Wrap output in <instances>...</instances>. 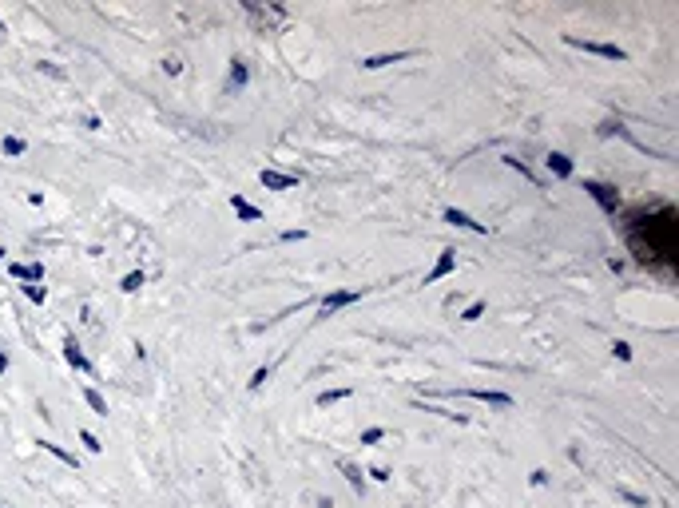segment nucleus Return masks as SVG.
<instances>
[{
    "label": "nucleus",
    "mask_w": 679,
    "mask_h": 508,
    "mask_svg": "<svg viewBox=\"0 0 679 508\" xmlns=\"http://www.w3.org/2000/svg\"><path fill=\"white\" fill-rule=\"evenodd\" d=\"M139 286H143V270H131V274L124 278V290L131 294V290H139Z\"/></svg>",
    "instance_id": "obj_22"
},
{
    "label": "nucleus",
    "mask_w": 679,
    "mask_h": 508,
    "mask_svg": "<svg viewBox=\"0 0 679 508\" xmlns=\"http://www.w3.org/2000/svg\"><path fill=\"white\" fill-rule=\"evenodd\" d=\"M564 44H569V48L592 52V56H604V60H628V52L616 48V44H596V40H580V36H564Z\"/></svg>",
    "instance_id": "obj_2"
},
{
    "label": "nucleus",
    "mask_w": 679,
    "mask_h": 508,
    "mask_svg": "<svg viewBox=\"0 0 679 508\" xmlns=\"http://www.w3.org/2000/svg\"><path fill=\"white\" fill-rule=\"evenodd\" d=\"M481 314H485V302H473V306H469L465 314H461V318H465V322H477Z\"/></svg>",
    "instance_id": "obj_24"
},
{
    "label": "nucleus",
    "mask_w": 679,
    "mask_h": 508,
    "mask_svg": "<svg viewBox=\"0 0 679 508\" xmlns=\"http://www.w3.org/2000/svg\"><path fill=\"white\" fill-rule=\"evenodd\" d=\"M4 370H8V358H4V354H0V373H4Z\"/></svg>",
    "instance_id": "obj_29"
},
{
    "label": "nucleus",
    "mask_w": 679,
    "mask_h": 508,
    "mask_svg": "<svg viewBox=\"0 0 679 508\" xmlns=\"http://www.w3.org/2000/svg\"><path fill=\"white\" fill-rule=\"evenodd\" d=\"M266 382H271V365H262V370H255V377H250V389H262V385H266Z\"/></svg>",
    "instance_id": "obj_18"
},
{
    "label": "nucleus",
    "mask_w": 679,
    "mask_h": 508,
    "mask_svg": "<svg viewBox=\"0 0 679 508\" xmlns=\"http://www.w3.org/2000/svg\"><path fill=\"white\" fill-rule=\"evenodd\" d=\"M163 68H167V72H171V75H179V72H183V64H179V56H167V60H163Z\"/></svg>",
    "instance_id": "obj_27"
},
{
    "label": "nucleus",
    "mask_w": 679,
    "mask_h": 508,
    "mask_svg": "<svg viewBox=\"0 0 679 508\" xmlns=\"http://www.w3.org/2000/svg\"><path fill=\"white\" fill-rule=\"evenodd\" d=\"M64 358H68V365H76V370H80V373H87V370H92V361H87L84 354H80V346H76L72 338L64 342Z\"/></svg>",
    "instance_id": "obj_10"
},
{
    "label": "nucleus",
    "mask_w": 679,
    "mask_h": 508,
    "mask_svg": "<svg viewBox=\"0 0 679 508\" xmlns=\"http://www.w3.org/2000/svg\"><path fill=\"white\" fill-rule=\"evenodd\" d=\"M461 397L489 401V405H496V409H508V405H513V397H508V393H496V389H461Z\"/></svg>",
    "instance_id": "obj_5"
},
{
    "label": "nucleus",
    "mask_w": 679,
    "mask_h": 508,
    "mask_svg": "<svg viewBox=\"0 0 679 508\" xmlns=\"http://www.w3.org/2000/svg\"><path fill=\"white\" fill-rule=\"evenodd\" d=\"M44 453H52V457H60L64 465H76V457H68V453H64L60 445H52V441H44Z\"/></svg>",
    "instance_id": "obj_23"
},
{
    "label": "nucleus",
    "mask_w": 679,
    "mask_h": 508,
    "mask_svg": "<svg viewBox=\"0 0 679 508\" xmlns=\"http://www.w3.org/2000/svg\"><path fill=\"white\" fill-rule=\"evenodd\" d=\"M445 223L461 226V231H473V235H485V223L469 219V215H465V211H457V207H445Z\"/></svg>",
    "instance_id": "obj_6"
},
{
    "label": "nucleus",
    "mask_w": 679,
    "mask_h": 508,
    "mask_svg": "<svg viewBox=\"0 0 679 508\" xmlns=\"http://www.w3.org/2000/svg\"><path fill=\"white\" fill-rule=\"evenodd\" d=\"M24 294L32 298V302H44V298H48V290H44L40 282H24Z\"/></svg>",
    "instance_id": "obj_20"
},
{
    "label": "nucleus",
    "mask_w": 679,
    "mask_h": 508,
    "mask_svg": "<svg viewBox=\"0 0 679 508\" xmlns=\"http://www.w3.org/2000/svg\"><path fill=\"white\" fill-rule=\"evenodd\" d=\"M409 56H413V52H382V56H366V60H362V68H366V72H378V68H385V64H401V60H409Z\"/></svg>",
    "instance_id": "obj_7"
},
{
    "label": "nucleus",
    "mask_w": 679,
    "mask_h": 508,
    "mask_svg": "<svg viewBox=\"0 0 679 508\" xmlns=\"http://www.w3.org/2000/svg\"><path fill=\"white\" fill-rule=\"evenodd\" d=\"M544 163H548V171H552L556 179H572V159H569V155H560V151H552V155H548V159H544Z\"/></svg>",
    "instance_id": "obj_9"
},
{
    "label": "nucleus",
    "mask_w": 679,
    "mask_h": 508,
    "mask_svg": "<svg viewBox=\"0 0 679 508\" xmlns=\"http://www.w3.org/2000/svg\"><path fill=\"white\" fill-rule=\"evenodd\" d=\"M80 441H84V445L92 449V453H99V449H103V445L96 441V433H80Z\"/></svg>",
    "instance_id": "obj_28"
},
{
    "label": "nucleus",
    "mask_w": 679,
    "mask_h": 508,
    "mask_svg": "<svg viewBox=\"0 0 679 508\" xmlns=\"http://www.w3.org/2000/svg\"><path fill=\"white\" fill-rule=\"evenodd\" d=\"M0 151L13 159V155H24V139H16V136H4V143H0Z\"/></svg>",
    "instance_id": "obj_16"
},
{
    "label": "nucleus",
    "mask_w": 679,
    "mask_h": 508,
    "mask_svg": "<svg viewBox=\"0 0 679 508\" xmlns=\"http://www.w3.org/2000/svg\"><path fill=\"white\" fill-rule=\"evenodd\" d=\"M620 496H624V500H628V505H636V508H648V496L631 493V488H620Z\"/></svg>",
    "instance_id": "obj_21"
},
{
    "label": "nucleus",
    "mask_w": 679,
    "mask_h": 508,
    "mask_svg": "<svg viewBox=\"0 0 679 508\" xmlns=\"http://www.w3.org/2000/svg\"><path fill=\"white\" fill-rule=\"evenodd\" d=\"M231 207H235V215H238V219H247V223H259V219H262V211H259V207H250L243 195L231 198Z\"/></svg>",
    "instance_id": "obj_11"
},
{
    "label": "nucleus",
    "mask_w": 679,
    "mask_h": 508,
    "mask_svg": "<svg viewBox=\"0 0 679 508\" xmlns=\"http://www.w3.org/2000/svg\"><path fill=\"white\" fill-rule=\"evenodd\" d=\"M247 80H250L247 64H243V60H235V64H231V87H243Z\"/></svg>",
    "instance_id": "obj_15"
},
{
    "label": "nucleus",
    "mask_w": 679,
    "mask_h": 508,
    "mask_svg": "<svg viewBox=\"0 0 679 508\" xmlns=\"http://www.w3.org/2000/svg\"><path fill=\"white\" fill-rule=\"evenodd\" d=\"M612 349H616V358H620V361H631V346H628V342H616Z\"/></svg>",
    "instance_id": "obj_26"
},
{
    "label": "nucleus",
    "mask_w": 679,
    "mask_h": 508,
    "mask_svg": "<svg viewBox=\"0 0 679 508\" xmlns=\"http://www.w3.org/2000/svg\"><path fill=\"white\" fill-rule=\"evenodd\" d=\"M382 437H385V429H366V433H362V445H378Z\"/></svg>",
    "instance_id": "obj_25"
},
{
    "label": "nucleus",
    "mask_w": 679,
    "mask_h": 508,
    "mask_svg": "<svg viewBox=\"0 0 679 508\" xmlns=\"http://www.w3.org/2000/svg\"><path fill=\"white\" fill-rule=\"evenodd\" d=\"M453 266H457V250H441V259H437V266L429 270L425 282H437V278H445V274H453Z\"/></svg>",
    "instance_id": "obj_8"
},
{
    "label": "nucleus",
    "mask_w": 679,
    "mask_h": 508,
    "mask_svg": "<svg viewBox=\"0 0 679 508\" xmlns=\"http://www.w3.org/2000/svg\"><path fill=\"white\" fill-rule=\"evenodd\" d=\"M362 294H366V290H338V294H326V298H322V314L330 318L334 310H342V306H350V302H358Z\"/></svg>",
    "instance_id": "obj_3"
},
{
    "label": "nucleus",
    "mask_w": 679,
    "mask_h": 508,
    "mask_svg": "<svg viewBox=\"0 0 679 508\" xmlns=\"http://www.w3.org/2000/svg\"><path fill=\"white\" fill-rule=\"evenodd\" d=\"M259 183L266 187V191H290L298 179H294V175H283V171H271V167H262V171H259Z\"/></svg>",
    "instance_id": "obj_4"
},
{
    "label": "nucleus",
    "mask_w": 679,
    "mask_h": 508,
    "mask_svg": "<svg viewBox=\"0 0 679 508\" xmlns=\"http://www.w3.org/2000/svg\"><path fill=\"white\" fill-rule=\"evenodd\" d=\"M13 274H16V278H24V282H40V278H44V266H40V262H32V266L13 262Z\"/></svg>",
    "instance_id": "obj_13"
},
{
    "label": "nucleus",
    "mask_w": 679,
    "mask_h": 508,
    "mask_svg": "<svg viewBox=\"0 0 679 508\" xmlns=\"http://www.w3.org/2000/svg\"><path fill=\"white\" fill-rule=\"evenodd\" d=\"M84 401L92 405V413H99V417H108V401L96 393V389H84Z\"/></svg>",
    "instance_id": "obj_14"
},
{
    "label": "nucleus",
    "mask_w": 679,
    "mask_h": 508,
    "mask_svg": "<svg viewBox=\"0 0 679 508\" xmlns=\"http://www.w3.org/2000/svg\"><path fill=\"white\" fill-rule=\"evenodd\" d=\"M0 259H4V250H0Z\"/></svg>",
    "instance_id": "obj_30"
},
{
    "label": "nucleus",
    "mask_w": 679,
    "mask_h": 508,
    "mask_svg": "<svg viewBox=\"0 0 679 508\" xmlns=\"http://www.w3.org/2000/svg\"><path fill=\"white\" fill-rule=\"evenodd\" d=\"M338 469H342V477L350 481V488H358V493H362L366 477H362V469H358V465H354V460H338Z\"/></svg>",
    "instance_id": "obj_12"
},
{
    "label": "nucleus",
    "mask_w": 679,
    "mask_h": 508,
    "mask_svg": "<svg viewBox=\"0 0 679 508\" xmlns=\"http://www.w3.org/2000/svg\"><path fill=\"white\" fill-rule=\"evenodd\" d=\"M350 389H326V393H318V405H334V401H346Z\"/></svg>",
    "instance_id": "obj_17"
},
{
    "label": "nucleus",
    "mask_w": 679,
    "mask_h": 508,
    "mask_svg": "<svg viewBox=\"0 0 679 508\" xmlns=\"http://www.w3.org/2000/svg\"><path fill=\"white\" fill-rule=\"evenodd\" d=\"M584 191L600 203V211L604 215H616L620 211V195H616V187L612 183H600V179H584Z\"/></svg>",
    "instance_id": "obj_1"
},
{
    "label": "nucleus",
    "mask_w": 679,
    "mask_h": 508,
    "mask_svg": "<svg viewBox=\"0 0 679 508\" xmlns=\"http://www.w3.org/2000/svg\"><path fill=\"white\" fill-rule=\"evenodd\" d=\"M505 163H508V167H513V171H520V175H524L529 183H536V175H532V167H524V163H520V159H513V155H505Z\"/></svg>",
    "instance_id": "obj_19"
}]
</instances>
